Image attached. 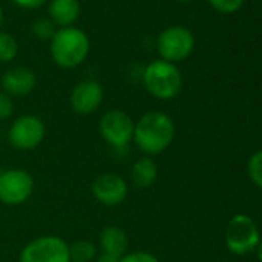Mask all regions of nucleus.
Here are the masks:
<instances>
[{
	"instance_id": "9",
	"label": "nucleus",
	"mask_w": 262,
	"mask_h": 262,
	"mask_svg": "<svg viewBox=\"0 0 262 262\" xmlns=\"http://www.w3.org/2000/svg\"><path fill=\"white\" fill-rule=\"evenodd\" d=\"M225 242L230 251L236 254H245L256 248L259 244V231L253 219L244 214L234 216L228 222Z\"/></svg>"
},
{
	"instance_id": "25",
	"label": "nucleus",
	"mask_w": 262,
	"mask_h": 262,
	"mask_svg": "<svg viewBox=\"0 0 262 262\" xmlns=\"http://www.w3.org/2000/svg\"><path fill=\"white\" fill-rule=\"evenodd\" d=\"M2 25H4V10L0 7V31H2Z\"/></svg>"
},
{
	"instance_id": "19",
	"label": "nucleus",
	"mask_w": 262,
	"mask_h": 262,
	"mask_svg": "<svg viewBox=\"0 0 262 262\" xmlns=\"http://www.w3.org/2000/svg\"><path fill=\"white\" fill-rule=\"evenodd\" d=\"M248 174L250 179L262 188V151L253 155L248 161Z\"/></svg>"
},
{
	"instance_id": "13",
	"label": "nucleus",
	"mask_w": 262,
	"mask_h": 262,
	"mask_svg": "<svg viewBox=\"0 0 262 262\" xmlns=\"http://www.w3.org/2000/svg\"><path fill=\"white\" fill-rule=\"evenodd\" d=\"M80 4L79 0H51L48 5V16L54 25L62 28L73 27L79 19Z\"/></svg>"
},
{
	"instance_id": "10",
	"label": "nucleus",
	"mask_w": 262,
	"mask_h": 262,
	"mask_svg": "<svg viewBox=\"0 0 262 262\" xmlns=\"http://www.w3.org/2000/svg\"><path fill=\"white\" fill-rule=\"evenodd\" d=\"M91 193L99 204L105 207H116L126 199L128 184L116 173H103L94 179Z\"/></svg>"
},
{
	"instance_id": "3",
	"label": "nucleus",
	"mask_w": 262,
	"mask_h": 262,
	"mask_svg": "<svg viewBox=\"0 0 262 262\" xmlns=\"http://www.w3.org/2000/svg\"><path fill=\"white\" fill-rule=\"evenodd\" d=\"M142 83L153 97L159 100H170L181 93L182 74L174 63L161 59L145 67Z\"/></svg>"
},
{
	"instance_id": "27",
	"label": "nucleus",
	"mask_w": 262,
	"mask_h": 262,
	"mask_svg": "<svg viewBox=\"0 0 262 262\" xmlns=\"http://www.w3.org/2000/svg\"><path fill=\"white\" fill-rule=\"evenodd\" d=\"M179 2H191V0H179Z\"/></svg>"
},
{
	"instance_id": "8",
	"label": "nucleus",
	"mask_w": 262,
	"mask_h": 262,
	"mask_svg": "<svg viewBox=\"0 0 262 262\" xmlns=\"http://www.w3.org/2000/svg\"><path fill=\"white\" fill-rule=\"evenodd\" d=\"M156 48L162 60L170 63L181 62L191 54L194 48V37L185 27H170L159 34Z\"/></svg>"
},
{
	"instance_id": "14",
	"label": "nucleus",
	"mask_w": 262,
	"mask_h": 262,
	"mask_svg": "<svg viewBox=\"0 0 262 262\" xmlns=\"http://www.w3.org/2000/svg\"><path fill=\"white\" fill-rule=\"evenodd\" d=\"M99 247L102 253L122 257L128 248V236L123 228L117 225H110L102 230L99 236Z\"/></svg>"
},
{
	"instance_id": "12",
	"label": "nucleus",
	"mask_w": 262,
	"mask_h": 262,
	"mask_svg": "<svg viewBox=\"0 0 262 262\" xmlns=\"http://www.w3.org/2000/svg\"><path fill=\"white\" fill-rule=\"evenodd\" d=\"M36 83L37 77L34 71L27 67H14L0 77L2 91L11 97H22L30 94L36 88Z\"/></svg>"
},
{
	"instance_id": "15",
	"label": "nucleus",
	"mask_w": 262,
	"mask_h": 262,
	"mask_svg": "<svg viewBox=\"0 0 262 262\" xmlns=\"http://www.w3.org/2000/svg\"><path fill=\"white\" fill-rule=\"evenodd\" d=\"M129 178L135 187L138 188H150L158 179V165L150 156L138 159L129 170Z\"/></svg>"
},
{
	"instance_id": "1",
	"label": "nucleus",
	"mask_w": 262,
	"mask_h": 262,
	"mask_svg": "<svg viewBox=\"0 0 262 262\" xmlns=\"http://www.w3.org/2000/svg\"><path fill=\"white\" fill-rule=\"evenodd\" d=\"M174 122L162 111H148L135 122L133 142L147 156L161 155L174 139Z\"/></svg>"
},
{
	"instance_id": "24",
	"label": "nucleus",
	"mask_w": 262,
	"mask_h": 262,
	"mask_svg": "<svg viewBox=\"0 0 262 262\" xmlns=\"http://www.w3.org/2000/svg\"><path fill=\"white\" fill-rule=\"evenodd\" d=\"M119 259L120 257H117V256H113L108 253H100V254H97L94 262H119Z\"/></svg>"
},
{
	"instance_id": "18",
	"label": "nucleus",
	"mask_w": 262,
	"mask_h": 262,
	"mask_svg": "<svg viewBox=\"0 0 262 262\" xmlns=\"http://www.w3.org/2000/svg\"><path fill=\"white\" fill-rule=\"evenodd\" d=\"M33 34L40 39V40H51L56 34V28H54V24L48 19V17H40L37 19L33 27Z\"/></svg>"
},
{
	"instance_id": "26",
	"label": "nucleus",
	"mask_w": 262,
	"mask_h": 262,
	"mask_svg": "<svg viewBox=\"0 0 262 262\" xmlns=\"http://www.w3.org/2000/svg\"><path fill=\"white\" fill-rule=\"evenodd\" d=\"M257 257L260 259V262H262V244L257 247Z\"/></svg>"
},
{
	"instance_id": "5",
	"label": "nucleus",
	"mask_w": 262,
	"mask_h": 262,
	"mask_svg": "<svg viewBox=\"0 0 262 262\" xmlns=\"http://www.w3.org/2000/svg\"><path fill=\"white\" fill-rule=\"evenodd\" d=\"M99 133L110 147L123 148L133 142L135 120L122 110H108L99 120Z\"/></svg>"
},
{
	"instance_id": "6",
	"label": "nucleus",
	"mask_w": 262,
	"mask_h": 262,
	"mask_svg": "<svg viewBox=\"0 0 262 262\" xmlns=\"http://www.w3.org/2000/svg\"><path fill=\"white\" fill-rule=\"evenodd\" d=\"M47 135L45 123L34 114H24L17 117L8 129V142L19 151H30L37 148Z\"/></svg>"
},
{
	"instance_id": "22",
	"label": "nucleus",
	"mask_w": 262,
	"mask_h": 262,
	"mask_svg": "<svg viewBox=\"0 0 262 262\" xmlns=\"http://www.w3.org/2000/svg\"><path fill=\"white\" fill-rule=\"evenodd\" d=\"M14 113V102L13 97L8 96L5 91H0V120L10 119Z\"/></svg>"
},
{
	"instance_id": "4",
	"label": "nucleus",
	"mask_w": 262,
	"mask_h": 262,
	"mask_svg": "<svg viewBox=\"0 0 262 262\" xmlns=\"http://www.w3.org/2000/svg\"><path fill=\"white\" fill-rule=\"evenodd\" d=\"M19 262H71L70 245L59 236H39L22 248Z\"/></svg>"
},
{
	"instance_id": "17",
	"label": "nucleus",
	"mask_w": 262,
	"mask_h": 262,
	"mask_svg": "<svg viewBox=\"0 0 262 262\" xmlns=\"http://www.w3.org/2000/svg\"><path fill=\"white\" fill-rule=\"evenodd\" d=\"M17 53H19V45L14 36H11L10 33L0 31V62L7 63L14 60Z\"/></svg>"
},
{
	"instance_id": "20",
	"label": "nucleus",
	"mask_w": 262,
	"mask_h": 262,
	"mask_svg": "<svg viewBox=\"0 0 262 262\" xmlns=\"http://www.w3.org/2000/svg\"><path fill=\"white\" fill-rule=\"evenodd\" d=\"M208 4L221 13L231 14V13H236L242 7L244 0H208Z\"/></svg>"
},
{
	"instance_id": "28",
	"label": "nucleus",
	"mask_w": 262,
	"mask_h": 262,
	"mask_svg": "<svg viewBox=\"0 0 262 262\" xmlns=\"http://www.w3.org/2000/svg\"><path fill=\"white\" fill-rule=\"evenodd\" d=\"M0 77H2V76H0Z\"/></svg>"
},
{
	"instance_id": "11",
	"label": "nucleus",
	"mask_w": 262,
	"mask_h": 262,
	"mask_svg": "<svg viewBox=\"0 0 262 262\" xmlns=\"http://www.w3.org/2000/svg\"><path fill=\"white\" fill-rule=\"evenodd\" d=\"M103 100V88L96 80H82L70 96L71 110L79 116H88L99 110Z\"/></svg>"
},
{
	"instance_id": "23",
	"label": "nucleus",
	"mask_w": 262,
	"mask_h": 262,
	"mask_svg": "<svg viewBox=\"0 0 262 262\" xmlns=\"http://www.w3.org/2000/svg\"><path fill=\"white\" fill-rule=\"evenodd\" d=\"M13 2L20 7V8H25V10H36L39 7H42L47 0H13Z\"/></svg>"
},
{
	"instance_id": "2",
	"label": "nucleus",
	"mask_w": 262,
	"mask_h": 262,
	"mask_svg": "<svg viewBox=\"0 0 262 262\" xmlns=\"http://www.w3.org/2000/svg\"><path fill=\"white\" fill-rule=\"evenodd\" d=\"M50 53L57 67L63 70H73L82 65L88 57L90 39L86 33L80 28H60L51 39Z\"/></svg>"
},
{
	"instance_id": "7",
	"label": "nucleus",
	"mask_w": 262,
	"mask_h": 262,
	"mask_svg": "<svg viewBox=\"0 0 262 262\" xmlns=\"http://www.w3.org/2000/svg\"><path fill=\"white\" fill-rule=\"evenodd\" d=\"M34 190L33 176L22 168L0 170V202L17 207L25 204Z\"/></svg>"
},
{
	"instance_id": "16",
	"label": "nucleus",
	"mask_w": 262,
	"mask_h": 262,
	"mask_svg": "<svg viewBox=\"0 0 262 262\" xmlns=\"http://www.w3.org/2000/svg\"><path fill=\"white\" fill-rule=\"evenodd\" d=\"M97 257V247L85 239L76 241L70 245L71 262H93Z\"/></svg>"
},
{
	"instance_id": "21",
	"label": "nucleus",
	"mask_w": 262,
	"mask_h": 262,
	"mask_svg": "<svg viewBox=\"0 0 262 262\" xmlns=\"http://www.w3.org/2000/svg\"><path fill=\"white\" fill-rule=\"evenodd\" d=\"M119 262H159V259H158L153 253L141 250V251L125 253V254L119 259Z\"/></svg>"
}]
</instances>
